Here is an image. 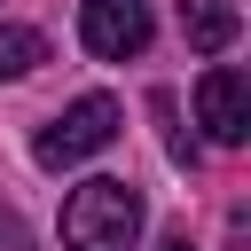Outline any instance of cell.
<instances>
[{
	"label": "cell",
	"mask_w": 251,
	"mask_h": 251,
	"mask_svg": "<svg viewBox=\"0 0 251 251\" xmlns=\"http://www.w3.org/2000/svg\"><path fill=\"white\" fill-rule=\"evenodd\" d=\"M118 141V102L110 94H78L63 118H47L39 126V141H31V157L47 165V173H71V165H86V157H102Z\"/></svg>",
	"instance_id": "obj_2"
},
{
	"label": "cell",
	"mask_w": 251,
	"mask_h": 251,
	"mask_svg": "<svg viewBox=\"0 0 251 251\" xmlns=\"http://www.w3.org/2000/svg\"><path fill=\"white\" fill-rule=\"evenodd\" d=\"M149 0H78V39H86V55H102V63H133L141 47H149Z\"/></svg>",
	"instance_id": "obj_3"
},
{
	"label": "cell",
	"mask_w": 251,
	"mask_h": 251,
	"mask_svg": "<svg viewBox=\"0 0 251 251\" xmlns=\"http://www.w3.org/2000/svg\"><path fill=\"white\" fill-rule=\"evenodd\" d=\"M47 63V31L31 24H0V78H31Z\"/></svg>",
	"instance_id": "obj_6"
},
{
	"label": "cell",
	"mask_w": 251,
	"mask_h": 251,
	"mask_svg": "<svg viewBox=\"0 0 251 251\" xmlns=\"http://www.w3.org/2000/svg\"><path fill=\"white\" fill-rule=\"evenodd\" d=\"M180 31H188L196 55H220V47H235L243 16H235V0H188V8H180Z\"/></svg>",
	"instance_id": "obj_5"
},
{
	"label": "cell",
	"mask_w": 251,
	"mask_h": 251,
	"mask_svg": "<svg viewBox=\"0 0 251 251\" xmlns=\"http://www.w3.org/2000/svg\"><path fill=\"white\" fill-rule=\"evenodd\" d=\"M0 251H24V227H16L8 212H0Z\"/></svg>",
	"instance_id": "obj_7"
},
{
	"label": "cell",
	"mask_w": 251,
	"mask_h": 251,
	"mask_svg": "<svg viewBox=\"0 0 251 251\" xmlns=\"http://www.w3.org/2000/svg\"><path fill=\"white\" fill-rule=\"evenodd\" d=\"M141 243V188L94 173L63 196V251H133Z\"/></svg>",
	"instance_id": "obj_1"
},
{
	"label": "cell",
	"mask_w": 251,
	"mask_h": 251,
	"mask_svg": "<svg viewBox=\"0 0 251 251\" xmlns=\"http://www.w3.org/2000/svg\"><path fill=\"white\" fill-rule=\"evenodd\" d=\"M196 126H204L220 149H235V141L251 133V78H243L235 63H212V71L196 78Z\"/></svg>",
	"instance_id": "obj_4"
},
{
	"label": "cell",
	"mask_w": 251,
	"mask_h": 251,
	"mask_svg": "<svg viewBox=\"0 0 251 251\" xmlns=\"http://www.w3.org/2000/svg\"><path fill=\"white\" fill-rule=\"evenodd\" d=\"M157 251H196V243H188V235H165V243H157Z\"/></svg>",
	"instance_id": "obj_8"
}]
</instances>
